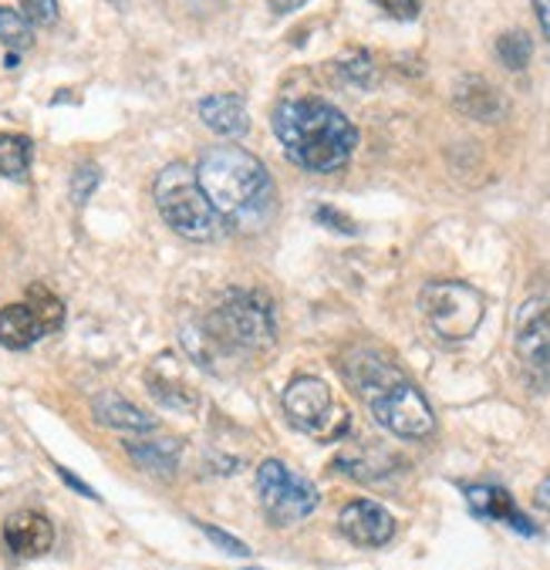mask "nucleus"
I'll return each instance as SVG.
<instances>
[{"label":"nucleus","instance_id":"obj_27","mask_svg":"<svg viewBox=\"0 0 550 570\" xmlns=\"http://www.w3.org/2000/svg\"><path fill=\"white\" fill-rule=\"evenodd\" d=\"M375 8H382L395 21H415L422 11V0H372Z\"/></svg>","mask_w":550,"mask_h":570},{"label":"nucleus","instance_id":"obj_20","mask_svg":"<svg viewBox=\"0 0 550 570\" xmlns=\"http://www.w3.org/2000/svg\"><path fill=\"white\" fill-rule=\"evenodd\" d=\"M0 45H4L11 55H21V51H31L35 45V24L11 11V8H0Z\"/></svg>","mask_w":550,"mask_h":570},{"label":"nucleus","instance_id":"obj_3","mask_svg":"<svg viewBox=\"0 0 550 570\" xmlns=\"http://www.w3.org/2000/svg\"><path fill=\"white\" fill-rule=\"evenodd\" d=\"M153 199L169 230L193 244H209L224 234V216L213 209V203L199 189L196 169H189L186 163H169L156 176Z\"/></svg>","mask_w":550,"mask_h":570},{"label":"nucleus","instance_id":"obj_33","mask_svg":"<svg viewBox=\"0 0 550 570\" xmlns=\"http://www.w3.org/2000/svg\"><path fill=\"white\" fill-rule=\"evenodd\" d=\"M247 570H257V567H247Z\"/></svg>","mask_w":550,"mask_h":570},{"label":"nucleus","instance_id":"obj_14","mask_svg":"<svg viewBox=\"0 0 550 570\" xmlns=\"http://www.w3.org/2000/svg\"><path fill=\"white\" fill-rule=\"evenodd\" d=\"M91 415L105 425V429H119V432H153L156 422L149 412H143L139 405L126 402L116 392H101L91 402Z\"/></svg>","mask_w":550,"mask_h":570},{"label":"nucleus","instance_id":"obj_13","mask_svg":"<svg viewBox=\"0 0 550 570\" xmlns=\"http://www.w3.org/2000/svg\"><path fill=\"white\" fill-rule=\"evenodd\" d=\"M199 119L209 132L224 139H244L251 132V116L240 95H206L199 101Z\"/></svg>","mask_w":550,"mask_h":570},{"label":"nucleus","instance_id":"obj_25","mask_svg":"<svg viewBox=\"0 0 550 570\" xmlns=\"http://www.w3.org/2000/svg\"><path fill=\"white\" fill-rule=\"evenodd\" d=\"M314 223L327 226V230H335V234H342V237H355V234H359L355 219H352V216H345V213H342V209H335V206H327V203H321V206L314 209Z\"/></svg>","mask_w":550,"mask_h":570},{"label":"nucleus","instance_id":"obj_6","mask_svg":"<svg viewBox=\"0 0 550 570\" xmlns=\"http://www.w3.org/2000/svg\"><path fill=\"white\" fill-rule=\"evenodd\" d=\"M257 497L264 503V513L277 527L301 523L304 517H311L317 510V500H321L311 480H304L301 473L287 470L277 460H267L257 470Z\"/></svg>","mask_w":550,"mask_h":570},{"label":"nucleus","instance_id":"obj_11","mask_svg":"<svg viewBox=\"0 0 550 570\" xmlns=\"http://www.w3.org/2000/svg\"><path fill=\"white\" fill-rule=\"evenodd\" d=\"M4 543L14 557L35 560L55 547V527L38 510H18L4 520Z\"/></svg>","mask_w":550,"mask_h":570},{"label":"nucleus","instance_id":"obj_10","mask_svg":"<svg viewBox=\"0 0 550 570\" xmlns=\"http://www.w3.org/2000/svg\"><path fill=\"white\" fill-rule=\"evenodd\" d=\"M517 355L530 368H550V301H527L520 307Z\"/></svg>","mask_w":550,"mask_h":570},{"label":"nucleus","instance_id":"obj_29","mask_svg":"<svg viewBox=\"0 0 550 570\" xmlns=\"http://www.w3.org/2000/svg\"><path fill=\"white\" fill-rule=\"evenodd\" d=\"M58 476H61V483H68V487H71L75 493H81V497H88V500H98V493H95V490H91L88 483H81V480H78V476H75L71 470L58 466Z\"/></svg>","mask_w":550,"mask_h":570},{"label":"nucleus","instance_id":"obj_5","mask_svg":"<svg viewBox=\"0 0 550 570\" xmlns=\"http://www.w3.org/2000/svg\"><path fill=\"white\" fill-rule=\"evenodd\" d=\"M419 307L429 327L443 341H466L477 334L487 314V301L463 281H432L419 294Z\"/></svg>","mask_w":550,"mask_h":570},{"label":"nucleus","instance_id":"obj_4","mask_svg":"<svg viewBox=\"0 0 550 570\" xmlns=\"http://www.w3.org/2000/svg\"><path fill=\"white\" fill-rule=\"evenodd\" d=\"M203 331L227 352H261L271 348L277 327L271 301L257 291H230L206 314Z\"/></svg>","mask_w":550,"mask_h":570},{"label":"nucleus","instance_id":"obj_1","mask_svg":"<svg viewBox=\"0 0 550 570\" xmlns=\"http://www.w3.org/2000/svg\"><path fill=\"white\" fill-rule=\"evenodd\" d=\"M271 126L287 159L307 173H342L359 146L352 119L321 98H284Z\"/></svg>","mask_w":550,"mask_h":570},{"label":"nucleus","instance_id":"obj_30","mask_svg":"<svg viewBox=\"0 0 550 570\" xmlns=\"http://www.w3.org/2000/svg\"><path fill=\"white\" fill-rule=\"evenodd\" d=\"M533 14H537V21H540L543 38L550 41V0H533Z\"/></svg>","mask_w":550,"mask_h":570},{"label":"nucleus","instance_id":"obj_18","mask_svg":"<svg viewBox=\"0 0 550 570\" xmlns=\"http://www.w3.org/2000/svg\"><path fill=\"white\" fill-rule=\"evenodd\" d=\"M456 108L466 111L470 119H480V122H493L500 111H503V101L497 95V88L483 78H463V85L456 88Z\"/></svg>","mask_w":550,"mask_h":570},{"label":"nucleus","instance_id":"obj_9","mask_svg":"<svg viewBox=\"0 0 550 570\" xmlns=\"http://www.w3.org/2000/svg\"><path fill=\"white\" fill-rule=\"evenodd\" d=\"M338 527L359 547H385L395 537V517L372 500H352L338 513Z\"/></svg>","mask_w":550,"mask_h":570},{"label":"nucleus","instance_id":"obj_21","mask_svg":"<svg viewBox=\"0 0 550 570\" xmlns=\"http://www.w3.org/2000/svg\"><path fill=\"white\" fill-rule=\"evenodd\" d=\"M24 304L38 314L45 334H51V331H58V327L65 324V304H61V297H55L45 284H31Z\"/></svg>","mask_w":550,"mask_h":570},{"label":"nucleus","instance_id":"obj_12","mask_svg":"<svg viewBox=\"0 0 550 570\" xmlns=\"http://www.w3.org/2000/svg\"><path fill=\"white\" fill-rule=\"evenodd\" d=\"M463 497L470 503V510L483 520H500L507 527H513L517 533L523 537H537V527L530 517H523L513 503V497L503 490V487H493V483H470L463 487Z\"/></svg>","mask_w":550,"mask_h":570},{"label":"nucleus","instance_id":"obj_2","mask_svg":"<svg viewBox=\"0 0 550 570\" xmlns=\"http://www.w3.org/2000/svg\"><path fill=\"white\" fill-rule=\"evenodd\" d=\"M196 179L213 209L240 230L264 223L261 213H274V183L267 166L240 146H213L196 163Z\"/></svg>","mask_w":550,"mask_h":570},{"label":"nucleus","instance_id":"obj_26","mask_svg":"<svg viewBox=\"0 0 550 570\" xmlns=\"http://www.w3.org/2000/svg\"><path fill=\"white\" fill-rule=\"evenodd\" d=\"M21 14L35 28H51L58 21V0H21Z\"/></svg>","mask_w":550,"mask_h":570},{"label":"nucleus","instance_id":"obj_8","mask_svg":"<svg viewBox=\"0 0 550 570\" xmlns=\"http://www.w3.org/2000/svg\"><path fill=\"white\" fill-rule=\"evenodd\" d=\"M284 412L304 432H321L332 415V389L314 375H301L284 389Z\"/></svg>","mask_w":550,"mask_h":570},{"label":"nucleus","instance_id":"obj_19","mask_svg":"<svg viewBox=\"0 0 550 570\" xmlns=\"http://www.w3.org/2000/svg\"><path fill=\"white\" fill-rule=\"evenodd\" d=\"M35 142L28 136L0 132V176L4 179H24L31 173Z\"/></svg>","mask_w":550,"mask_h":570},{"label":"nucleus","instance_id":"obj_28","mask_svg":"<svg viewBox=\"0 0 550 570\" xmlns=\"http://www.w3.org/2000/svg\"><path fill=\"white\" fill-rule=\"evenodd\" d=\"M199 530H203V537H206V540H213V543H216L219 550H227V553H237V557H251L247 543H240L237 537H227V533L219 530V527H213V523H203Z\"/></svg>","mask_w":550,"mask_h":570},{"label":"nucleus","instance_id":"obj_16","mask_svg":"<svg viewBox=\"0 0 550 570\" xmlns=\"http://www.w3.org/2000/svg\"><path fill=\"white\" fill-rule=\"evenodd\" d=\"M342 372H345L348 385L359 389L365 399H372L375 392H382V389H389L392 382L402 379L389 362H382V358L372 355V352H352V358H348V365H345Z\"/></svg>","mask_w":550,"mask_h":570},{"label":"nucleus","instance_id":"obj_17","mask_svg":"<svg viewBox=\"0 0 550 570\" xmlns=\"http://www.w3.org/2000/svg\"><path fill=\"white\" fill-rule=\"evenodd\" d=\"M38 337H45V327L28 304H8L4 311H0V345L4 348L24 352L35 345Z\"/></svg>","mask_w":550,"mask_h":570},{"label":"nucleus","instance_id":"obj_32","mask_svg":"<svg viewBox=\"0 0 550 570\" xmlns=\"http://www.w3.org/2000/svg\"><path fill=\"white\" fill-rule=\"evenodd\" d=\"M304 4H307V0H271V11L274 14H291V11H297Z\"/></svg>","mask_w":550,"mask_h":570},{"label":"nucleus","instance_id":"obj_7","mask_svg":"<svg viewBox=\"0 0 550 570\" xmlns=\"http://www.w3.org/2000/svg\"><path fill=\"white\" fill-rule=\"evenodd\" d=\"M369 405H372L375 422L382 429H389L392 435H399V439H425L435 429V415H432L425 395L405 379H399L389 389L375 392L369 399Z\"/></svg>","mask_w":550,"mask_h":570},{"label":"nucleus","instance_id":"obj_15","mask_svg":"<svg viewBox=\"0 0 550 570\" xmlns=\"http://www.w3.org/2000/svg\"><path fill=\"white\" fill-rule=\"evenodd\" d=\"M126 452H129V460L139 470H146V473H153L159 480H169L176 473V466H179L183 445L176 439H146V442L143 439H129Z\"/></svg>","mask_w":550,"mask_h":570},{"label":"nucleus","instance_id":"obj_23","mask_svg":"<svg viewBox=\"0 0 550 570\" xmlns=\"http://www.w3.org/2000/svg\"><path fill=\"white\" fill-rule=\"evenodd\" d=\"M338 78H342L345 85H355V88L375 85V61H372V55H365V51H348L345 58H338Z\"/></svg>","mask_w":550,"mask_h":570},{"label":"nucleus","instance_id":"obj_31","mask_svg":"<svg viewBox=\"0 0 550 570\" xmlns=\"http://www.w3.org/2000/svg\"><path fill=\"white\" fill-rule=\"evenodd\" d=\"M533 503H537L540 510H547V513H550V476L533 490Z\"/></svg>","mask_w":550,"mask_h":570},{"label":"nucleus","instance_id":"obj_22","mask_svg":"<svg viewBox=\"0 0 550 570\" xmlns=\"http://www.w3.org/2000/svg\"><path fill=\"white\" fill-rule=\"evenodd\" d=\"M497 58L503 61V68L510 71H523L533 58V41L527 31H503L497 38Z\"/></svg>","mask_w":550,"mask_h":570},{"label":"nucleus","instance_id":"obj_24","mask_svg":"<svg viewBox=\"0 0 550 570\" xmlns=\"http://www.w3.org/2000/svg\"><path fill=\"white\" fill-rule=\"evenodd\" d=\"M98 183H101V169H98L95 163H81V166L71 173V203H75V206H85L88 196L98 189Z\"/></svg>","mask_w":550,"mask_h":570}]
</instances>
